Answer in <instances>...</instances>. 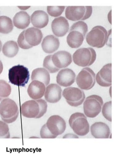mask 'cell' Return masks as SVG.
I'll list each match as a JSON object with an SVG mask.
<instances>
[{"mask_svg": "<svg viewBox=\"0 0 120 158\" xmlns=\"http://www.w3.org/2000/svg\"><path fill=\"white\" fill-rule=\"evenodd\" d=\"M47 103L43 99L25 102L21 106V114L27 118H39L46 114Z\"/></svg>", "mask_w": 120, "mask_h": 158, "instance_id": "6da1fadb", "label": "cell"}, {"mask_svg": "<svg viewBox=\"0 0 120 158\" xmlns=\"http://www.w3.org/2000/svg\"><path fill=\"white\" fill-rule=\"evenodd\" d=\"M19 111L16 103L10 98H5L0 103V116L5 123L10 124L17 120Z\"/></svg>", "mask_w": 120, "mask_h": 158, "instance_id": "7a4b0ae2", "label": "cell"}, {"mask_svg": "<svg viewBox=\"0 0 120 158\" xmlns=\"http://www.w3.org/2000/svg\"><path fill=\"white\" fill-rule=\"evenodd\" d=\"M29 76L28 69L23 65H15L9 69V82L17 86L25 87L28 82Z\"/></svg>", "mask_w": 120, "mask_h": 158, "instance_id": "3957f363", "label": "cell"}, {"mask_svg": "<svg viewBox=\"0 0 120 158\" xmlns=\"http://www.w3.org/2000/svg\"><path fill=\"white\" fill-rule=\"evenodd\" d=\"M108 35L107 30L103 27L95 26L86 35V42L93 47L102 48L107 41Z\"/></svg>", "mask_w": 120, "mask_h": 158, "instance_id": "277c9868", "label": "cell"}, {"mask_svg": "<svg viewBox=\"0 0 120 158\" xmlns=\"http://www.w3.org/2000/svg\"><path fill=\"white\" fill-rule=\"evenodd\" d=\"M97 53L93 48H81L73 54V60L76 65L82 67L89 66L94 62Z\"/></svg>", "mask_w": 120, "mask_h": 158, "instance_id": "5b68a950", "label": "cell"}, {"mask_svg": "<svg viewBox=\"0 0 120 158\" xmlns=\"http://www.w3.org/2000/svg\"><path fill=\"white\" fill-rule=\"evenodd\" d=\"M69 124L75 133L80 136H85L90 131L87 118L81 112H76L72 114L69 119Z\"/></svg>", "mask_w": 120, "mask_h": 158, "instance_id": "8992f818", "label": "cell"}, {"mask_svg": "<svg viewBox=\"0 0 120 158\" xmlns=\"http://www.w3.org/2000/svg\"><path fill=\"white\" fill-rule=\"evenodd\" d=\"M103 104L102 98L98 95L88 96L84 103V113L88 117L94 118L101 112Z\"/></svg>", "mask_w": 120, "mask_h": 158, "instance_id": "52a82bcc", "label": "cell"}, {"mask_svg": "<svg viewBox=\"0 0 120 158\" xmlns=\"http://www.w3.org/2000/svg\"><path fill=\"white\" fill-rule=\"evenodd\" d=\"M92 11L91 6H69L66 9L65 15L72 21L85 20L90 17Z\"/></svg>", "mask_w": 120, "mask_h": 158, "instance_id": "ba28073f", "label": "cell"}, {"mask_svg": "<svg viewBox=\"0 0 120 158\" xmlns=\"http://www.w3.org/2000/svg\"><path fill=\"white\" fill-rule=\"evenodd\" d=\"M76 82L81 89L84 90H89L95 85V73L90 68H84L77 76Z\"/></svg>", "mask_w": 120, "mask_h": 158, "instance_id": "9c48e42d", "label": "cell"}, {"mask_svg": "<svg viewBox=\"0 0 120 158\" xmlns=\"http://www.w3.org/2000/svg\"><path fill=\"white\" fill-rule=\"evenodd\" d=\"M63 96L67 102L73 107H77L83 103L85 95L83 91L75 87H68L64 89Z\"/></svg>", "mask_w": 120, "mask_h": 158, "instance_id": "30bf717a", "label": "cell"}, {"mask_svg": "<svg viewBox=\"0 0 120 158\" xmlns=\"http://www.w3.org/2000/svg\"><path fill=\"white\" fill-rule=\"evenodd\" d=\"M46 125L51 133L56 137L62 134L66 128V122L58 115L50 116L48 119Z\"/></svg>", "mask_w": 120, "mask_h": 158, "instance_id": "8fae6325", "label": "cell"}, {"mask_svg": "<svg viewBox=\"0 0 120 158\" xmlns=\"http://www.w3.org/2000/svg\"><path fill=\"white\" fill-rule=\"evenodd\" d=\"M96 80L97 83L102 87H109L112 85V64L104 65L97 73Z\"/></svg>", "mask_w": 120, "mask_h": 158, "instance_id": "7c38bea8", "label": "cell"}, {"mask_svg": "<svg viewBox=\"0 0 120 158\" xmlns=\"http://www.w3.org/2000/svg\"><path fill=\"white\" fill-rule=\"evenodd\" d=\"M52 61L56 67L61 69L70 65L72 62L71 55L65 51H60L52 56Z\"/></svg>", "mask_w": 120, "mask_h": 158, "instance_id": "4fadbf2b", "label": "cell"}, {"mask_svg": "<svg viewBox=\"0 0 120 158\" xmlns=\"http://www.w3.org/2000/svg\"><path fill=\"white\" fill-rule=\"evenodd\" d=\"M69 28V23L63 17L55 18L52 22V30L57 37H61L66 35L68 31Z\"/></svg>", "mask_w": 120, "mask_h": 158, "instance_id": "5bb4252c", "label": "cell"}, {"mask_svg": "<svg viewBox=\"0 0 120 158\" xmlns=\"http://www.w3.org/2000/svg\"><path fill=\"white\" fill-rule=\"evenodd\" d=\"M62 88L58 84H50L45 90V98L49 103L58 102L62 98Z\"/></svg>", "mask_w": 120, "mask_h": 158, "instance_id": "9a60e30c", "label": "cell"}, {"mask_svg": "<svg viewBox=\"0 0 120 158\" xmlns=\"http://www.w3.org/2000/svg\"><path fill=\"white\" fill-rule=\"evenodd\" d=\"M76 74L69 68L63 69L57 75L56 81L59 85L63 87L70 86L74 82Z\"/></svg>", "mask_w": 120, "mask_h": 158, "instance_id": "2e32d148", "label": "cell"}, {"mask_svg": "<svg viewBox=\"0 0 120 158\" xmlns=\"http://www.w3.org/2000/svg\"><path fill=\"white\" fill-rule=\"evenodd\" d=\"M46 89V85L43 83L37 80H33L28 88V94L33 100H39L43 97Z\"/></svg>", "mask_w": 120, "mask_h": 158, "instance_id": "e0dca14e", "label": "cell"}, {"mask_svg": "<svg viewBox=\"0 0 120 158\" xmlns=\"http://www.w3.org/2000/svg\"><path fill=\"white\" fill-rule=\"evenodd\" d=\"M43 37L42 32L37 28L30 27L25 30V38L26 42L33 47L39 45Z\"/></svg>", "mask_w": 120, "mask_h": 158, "instance_id": "ac0fdd59", "label": "cell"}, {"mask_svg": "<svg viewBox=\"0 0 120 158\" xmlns=\"http://www.w3.org/2000/svg\"><path fill=\"white\" fill-rule=\"evenodd\" d=\"M92 135L96 139H108L110 134V128L105 123L97 122L90 127Z\"/></svg>", "mask_w": 120, "mask_h": 158, "instance_id": "d6986e66", "label": "cell"}, {"mask_svg": "<svg viewBox=\"0 0 120 158\" xmlns=\"http://www.w3.org/2000/svg\"><path fill=\"white\" fill-rule=\"evenodd\" d=\"M30 19L33 26L39 29L45 27L49 22V17L47 13L41 10L33 12L31 16Z\"/></svg>", "mask_w": 120, "mask_h": 158, "instance_id": "ffe728a7", "label": "cell"}, {"mask_svg": "<svg viewBox=\"0 0 120 158\" xmlns=\"http://www.w3.org/2000/svg\"><path fill=\"white\" fill-rule=\"evenodd\" d=\"M60 45L58 38L53 35H49L44 38L42 47L44 52L48 53H52L58 50Z\"/></svg>", "mask_w": 120, "mask_h": 158, "instance_id": "44dd1931", "label": "cell"}, {"mask_svg": "<svg viewBox=\"0 0 120 158\" xmlns=\"http://www.w3.org/2000/svg\"><path fill=\"white\" fill-rule=\"evenodd\" d=\"M30 17L25 11H20L16 13L13 18L14 26L18 29H25L29 26L30 23Z\"/></svg>", "mask_w": 120, "mask_h": 158, "instance_id": "7402d4cb", "label": "cell"}, {"mask_svg": "<svg viewBox=\"0 0 120 158\" xmlns=\"http://www.w3.org/2000/svg\"><path fill=\"white\" fill-rule=\"evenodd\" d=\"M85 37L81 32L77 31H70L67 37V42L71 48H78L82 45Z\"/></svg>", "mask_w": 120, "mask_h": 158, "instance_id": "603a6c76", "label": "cell"}, {"mask_svg": "<svg viewBox=\"0 0 120 158\" xmlns=\"http://www.w3.org/2000/svg\"><path fill=\"white\" fill-rule=\"evenodd\" d=\"M31 79L32 81L37 80L47 86L50 82V75L48 71L45 68H38L33 70Z\"/></svg>", "mask_w": 120, "mask_h": 158, "instance_id": "cb8c5ba5", "label": "cell"}, {"mask_svg": "<svg viewBox=\"0 0 120 158\" xmlns=\"http://www.w3.org/2000/svg\"><path fill=\"white\" fill-rule=\"evenodd\" d=\"M19 50L18 44L15 41H9L4 44L2 48V53L6 57L12 58L14 57Z\"/></svg>", "mask_w": 120, "mask_h": 158, "instance_id": "d4e9b609", "label": "cell"}, {"mask_svg": "<svg viewBox=\"0 0 120 158\" xmlns=\"http://www.w3.org/2000/svg\"><path fill=\"white\" fill-rule=\"evenodd\" d=\"M13 29L12 21L10 18L5 16H0V33L8 34Z\"/></svg>", "mask_w": 120, "mask_h": 158, "instance_id": "484cf974", "label": "cell"}, {"mask_svg": "<svg viewBox=\"0 0 120 158\" xmlns=\"http://www.w3.org/2000/svg\"><path fill=\"white\" fill-rule=\"evenodd\" d=\"M11 92L10 85L5 80H0V101L8 97Z\"/></svg>", "mask_w": 120, "mask_h": 158, "instance_id": "4316f807", "label": "cell"}, {"mask_svg": "<svg viewBox=\"0 0 120 158\" xmlns=\"http://www.w3.org/2000/svg\"><path fill=\"white\" fill-rule=\"evenodd\" d=\"M52 56H48L45 57L43 61V66L50 73H54L58 72L60 69L56 67L53 64L52 60Z\"/></svg>", "mask_w": 120, "mask_h": 158, "instance_id": "83f0119b", "label": "cell"}, {"mask_svg": "<svg viewBox=\"0 0 120 158\" xmlns=\"http://www.w3.org/2000/svg\"><path fill=\"white\" fill-rule=\"evenodd\" d=\"M79 31L82 33L85 37L88 31V25L84 21H79L72 25L70 28V31Z\"/></svg>", "mask_w": 120, "mask_h": 158, "instance_id": "f1b7e54d", "label": "cell"}, {"mask_svg": "<svg viewBox=\"0 0 120 158\" xmlns=\"http://www.w3.org/2000/svg\"><path fill=\"white\" fill-rule=\"evenodd\" d=\"M64 6H48L47 11L52 17H57L61 15L64 10Z\"/></svg>", "mask_w": 120, "mask_h": 158, "instance_id": "f546056e", "label": "cell"}, {"mask_svg": "<svg viewBox=\"0 0 120 158\" xmlns=\"http://www.w3.org/2000/svg\"><path fill=\"white\" fill-rule=\"evenodd\" d=\"M111 107L112 102H108L104 104L102 109V113L104 117L110 122L112 121Z\"/></svg>", "mask_w": 120, "mask_h": 158, "instance_id": "4dcf8cb0", "label": "cell"}, {"mask_svg": "<svg viewBox=\"0 0 120 158\" xmlns=\"http://www.w3.org/2000/svg\"><path fill=\"white\" fill-rule=\"evenodd\" d=\"M10 138L8 125L5 122L0 121V138L9 139Z\"/></svg>", "mask_w": 120, "mask_h": 158, "instance_id": "1f68e13d", "label": "cell"}, {"mask_svg": "<svg viewBox=\"0 0 120 158\" xmlns=\"http://www.w3.org/2000/svg\"><path fill=\"white\" fill-rule=\"evenodd\" d=\"M25 30L21 32L19 36L17 43L19 47L24 49H28L33 48L32 46L29 45L26 42L25 38Z\"/></svg>", "mask_w": 120, "mask_h": 158, "instance_id": "d6a6232c", "label": "cell"}, {"mask_svg": "<svg viewBox=\"0 0 120 158\" xmlns=\"http://www.w3.org/2000/svg\"><path fill=\"white\" fill-rule=\"evenodd\" d=\"M40 134L41 137L43 139H54L56 138L51 133L47 127L46 124L43 125L41 128Z\"/></svg>", "mask_w": 120, "mask_h": 158, "instance_id": "836d02e7", "label": "cell"}, {"mask_svg": "<svg viewBox=\"0 0 120 158\" xmlns=\"http://www.w3.org/2000/svg\"><path fill=\"white\" fill-rule=\"evenodd\" d=\"M3 64H2V62H1V60H0V74H1L3 70Z\"/></svg>", "mask_w": 120, "mask_h": 158, "instance_id": "e575fe53", "label": "cell"}, {"mask_svg": "<svg viewBox=\"0 0 120 158\" xmlns=\"http://www.w3.org/2000/svg\"><path fill=\"white\" fill-rule=\"evenodd\" d=\"M18 7L21 10H25L28 9L30 6H18Z\"/></svg>", "mask_w": 120, "mask_h": 158, "instance_id": "d590c367", "label": "cell"}, {"mask_svg": "<svg viewBox=\"0 0 120 158\" xmlns=\"http://www.w3.org/2000/svg\"><path fill=\"white\" fill-rule=\"evenodd\" d=\"M2 44L1 40H0V52H1V49H2Z\"/></svg>", "mask_w": 120, "mask_h": 158, "instance_id": "8d00e7d4", "label": "cell"}]
</instances>
